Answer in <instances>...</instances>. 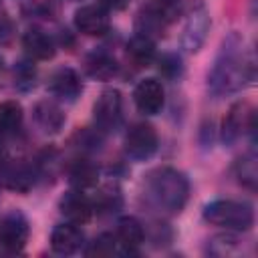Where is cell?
<instances>
[{
	"instance_id": "6da1fadb",
	"label": "cell",
	"mask_w": 258,
	"mask_h": 258,
	"mask_svg": "<svg viewBox=\"0 0 258 258\" xmlns=\"http://www.w3.org/2000/svg\"><path fill=\"white\" fill-rule=\"evenodd\" d=\"M254 79V60L244 50V40L232 32L222 40L208 73V89L216 97L234 95Z\"/></svg>"
},
{
	"instance_id": "e575fe53",
	"label": "cell",
	"mask_w": 258,
	"mask_h": 258,
	"mask_svg": "<svg viewBox=\"0 0 258 258\" xmlns=\"http://www.w3.org/2000/svg\"><path fill=\"white\" fill-rule=\"evenodd\" d=\"M62 2H79V0H62Z\"/></svg>"
},
{
	"instance_id": "8992f818",
	"label": "cell",
	"mask_w": 258,
	"mask_h": 258,
	"mask_svg": "<svg viewBox=\"0 0 258 258\" xmlns=\"http://www.w3.org/2000/svg\"><path fill=\"white\" fill-rule=\"evenodd\" d=\"M248 131H254V109L246 101H240L230 107L222 121V141L224 145L232 147Z\"/></svg>"
},
{
	"instance_id": "e0dca14e",
	"label": "cell",
	"mask_w": 258,
	"mask_h": 258,
	"mask_svg": "<svg viewBox=\"0 0 258 258\" xmlns=\"http://www.w3.org/2000/svg\"><path fill=\"white\" fill-rule=\"evenodd\" d=\"M32 121L36 129L44 135H56L64 127V113L58 107V103L50 99H42L32 107Z\"/></svg>"
},
{
	"instance_id": "5b68a950",
	"label": "cell",
	"mask_w": 258,
	"mask_h": 258,
	"mask_svg": "<svg viewBox=\"0 0 258 258\" xmlns=\"http://www.w3.org/2000/svg\"><path fill=\"white\" fill-rule=\"evenodd\" d=\"M157 147H159V137H157V131L153 129V125L139 121L127 129L123 149H125V155L129 159L145 161L157 151Z\"/></svg>"
},
{
	"instance_id": "30bf717a",
	"label": "cell",
	"mask_w": 258,
	"mask_h": 258,
	"mask_svg": "<svg viewBox=\"0 0 258 258\" xmlns=\"http://www.w3.org/2000/svg\"><path fill=\"white\" fill-rule=\"evenodd\" d=\"M46 89L54 99L64 101V103H75L83 93V81L75 69L60 67L50 75Z\"/></svg>"
},
{
	"instance_id": "d6a6232c",
	"label": "cell",
	"mask_w": 258,
	"mask_h": 258,
	"mask_svg": "<svg viewBox=\"0 0 258 258\" xmlns=\"http://www.w3.org/2000/svg\"><path fill=\"white\" fill-rule=\"evenodd\" d=\"M129 4V0H101V6L113 8V10H123Z\"/></svg>"
},
{
	"instance_id": "4dcf8cb0",
	"label": "cell",
	"mask_w": 258,
	"mask_h": 258,
	"mask_svg": "<svg viewBox=\"0 0 258 258\" xmlns=\"http://www.w3.org/2000/svg\"><path fill=\"white\" fill-rule=\"evenodd\" d=\"M159 2L163 4V8L167 10V14L171 16V20H175V16L185 10V6H187L189 0H159Z\"/></svg>"
},
{
	"instance_id": "7402d4cb",
	"label": "cell",
	"mask_w": 258,
	"mask_h": 258,
	"mask_svg": "<svg viewBox=\"0 0 258 258\" xmlns=\"http://www.w3.org/2000/svg\"><path fill=\"white\" fill-rule=\"evenodd\" d=\"M256 153L250 149L246 151L240 159H236L234 163V177L240 185H244L246 189L254 191L256 183H258V165H256Z\"/></svg>"
},
{
	"instance_id": "52a82bcc",
	"label": "cell",
	"mask_w": 258,
	"mask_h": 258,
	"mask_svg": "<svg viewBox=\"0 0 258 258\" xmlns=\"http://www.w3.org/2000/svg\"><path fill=\"white\" fill-rule=\"evenodd\" d=\"M30 224L20 210L8 212L0 220V248L8 254H16L26 246Z\"/></svg>"
},
{
	"instance_id": "f1b7e54d",
	"label": "cell",
	"mask_w": 258,
	"mask_h": 258,
	"mask_svg": "<svg viewBox=\"0 0 258 258\" xmlns=\"http://www.w3.org/2000/svg\"><path fill=\"white\" fill-rule=\"evenodd\" d=\"M75 141H77V149L81 153H95L103 145V133L97 127L93 131L91 129H83V131H79L75 135Z\"/></svg>"
},
{
	"instance_id": "4fadbf2b",
	"label": "cell",
	"mask_w": 258,
	"mask_h": 258,
	"mask_svg": "<svg viewBox=\"0 0 258 258\" xmlns=\"http://www.w3.org/2000/svg\"><path fill=\"white\" fill-rule=\"evenodd\" d=\"M58 210H60V214L64 216L67 222H73V224H79V226L87 224L95 214L93 200L89 196H85L83 189H77V187H73L71 191H67L58 200Z\"/></svg>"
},
{
	"instance_id": "3957f363",
	"label": "cell",
	"mask_w": 258,
	"mask_h": 258,
	"mask_svg": "<svg viewBox=\"0 0 258 258\" xmlns=\"http://www.w3.org/2000/svg\"><path fill=\"white\" fill-rule=\"evenodd\" d=\"M204 220L230 232H248L254 226V210L238 200H214L204 206Z\"/></svg>"
},
{
	"instance_id": "2e32d148",
	"label": "cell",
	"mask_w": 258,
	"mask_h": 258,
	"mask_svg": "<svg viewBox=\"0 0 258 258\" xmlns=\"http://www.w3.org/2000/svg\"><path fill=\"white\" fill-rule=\"evenodd\" d=\"M115 238L123 256H133L145 242V228L135 216H125L117 222Z\"/></svg>"
},
{
	"instance_id": "ac0fdd59",
	"label": "cell",
	"mask_w": 258,
	"mask_h": 258,
	"mask_svg": "<svg viewBox=\"0 0 258 258\" xmlns=\"http://www.w3.org/2000/svg\"><path fill=\"white\" fill-rule=\"evenodd\" d=\"M56 38L42 28H28L22 36V48L30 60H48L56 52Z\"/></svg>"
},
{
	"instance_id": "9c48e42d",
	"label": "cell",
	"mask_w": 258,
	"mask_h": 258,
	"mask_svg": "<svg viewBox=\"0 0 258 258\" xmlns=\"http://www.w3.org/2000/svg\"><path fill=\"white\" fill-rule=\"evenodd\" d=\"M212 20H210V12L206 10V6H198L191 10L183 30H181V46L187 52H198L210 32Z\"/></svg>"
},
{
	"instance_id": "d4e9b609",
	"label": "cell",
	"mask_w": 258,
	"mask_h": 258,
	"mask_svg": "<svg viewBox=\"0 0 258 258\" xmlns=\"http://www.w3.org/2000/svg\"><path fill=\"white\" fill-rule=\"evenodd\" d=\"M93 200V208L97 214H115L123 206V196L117 185H105L97 191Z\"/></svg>"
},
{
	"instance_id": "44dd1931",
	"label": "cell",
	"mask_w": 258,
	"mask_h": 258,
	"mask_svg": "<svg viewBox=\"0 0 258 258\" xmlns=\"http://www.w3.org/2000/svg\"><path fill=\"white\" fill-rule=\"evenodd\" d=\"M127 58L135 67H147L155 60V40L143 34H137L127 42Z\"/></svg>"
},
{
	"instance_id": "4316f807",
	"label": "cell",
	"mask_w": 258,
	"mask_h": 258,
	"mask_svg": "<svg viewBox=\"0 0 258 258\" xmlns=\"http://www.w3.org/2000/svg\"><path fill=\"white\" fill-rule=\"evenodd\" d=\"M56 12L58 8L52 0H28L22 4V14L34 20H52L56 18Z\"/></svg>"
},
{
	"instance_id": "277c9868",
	"label": "cell",
	"mask_w": 258,
	"mask_h": 258,
	"mask_svg": "<svg viewBox=\"0 0 258 258\" xmlns=\"http://www.w3.org/2000/svg\"><path fill=\"white\" fill-rule=\"evenodd\" d=\"M95 127L101 133H113L123 121V97L117 89H105L93 105Z\"/></svg>"
},
{
	"instance_id": "1f68e13d",
	"label": "cell",
	"mask_w": 258,
	"mask_h": 258,
	"mask_svg": "<svg viewBox=\"0 0 258 258\" xmlns=\"http://www.w3.org/2000/svg\"><path fill=\"white\" fill-rule=\"evenodd\" d=\"M12 36V24L6 18H0V42H6Z\"/></svg>"
},
{
	"instance_id": "7c38bea8",
	"label": "cell",
	"mask_w": 258,
	"mask_h": 258,
	"mask_svg": "<svg viewBox=\"0 0 258 258\" xmlns=\"http://www.w3.org/2000/svg\"><path fill=\"white\" fill-rule=\"evenodd\" d=\"M133 103L139 113L143 115H157L165 103V91L161 81L149 77L135 85L133 89Z\"/></svg>"
},
{
	"instance_id": "9a60e30c",
	"label": "cell",
	"mask_w": 258,
	"mask_h": 258,
	"mask_svg": "<svg viewBox=\"0 0 258 258\" xmlns=\"http://www.w3.org/2000/svg\"><path fill=\"white\" fill-rule=\"evenodd\" d=\"M36 171L34 165H28L24 161H10V163H0V181L4 187L18 191V194H26L34 181H36Z\"/></svg>"
},
{
	"instance_id": "484cf974",
	"label": "cell",
	"mask_w": 258,
	"mask_h": 258,
	"mask_svg": "<svg viewBox=\"0 0 258 258\" xmlns=\"http://www.w3.org/2000/svg\"><path fill=\"white\" fill-rule=\"evenodd\" d=\"M153 62H157L159 75L167 81H177L183 75V60L175 52H163L161 56H155Z\"/></svg>"
},
{
	"instance_id": "603a6c76",
	"label": "cell",
	"mask_w": 258,
	"mask_h": 258,
	"mask_svg": "<svg viewBox=\"0 0 258 258\" xmlns=\"http://www.w3.org/2000/svg\"><path fill=\"white\" fill-rule=\"evenodd\" d=\"M22 121H24V111L18 101L8 99L0 103V133L2 135L18 133L22 127Z\"/></svg>"
},
{
	"instance_id": "cb8c5ba5",
	"label": "cell",
	"mask_w": 258,
	"mask_h": 258,
	"mask_svg": "<svg viewBox=\"0 0 258 258\" xmlns=\"http://www.w3.org/2000/svg\"><path fill=\"white\" fill-rule=\"evenodd\" d=\"M242 250V240L226 230V234H218V236H212L208 240V246H206V252L212 254V256H236L238 252Z\"/></svg>"
},
{
	"instance_id": "8fae6325",
	"label": "cell",
	"mask_w": 258,
	"mask_h": 258,
	"mask_svg": "<svg viewBox=\"0 0 258 258\" xmlns=\"http://www.w3.org/2000/svg\"><path fill=\"white\" fill-rule=\"evenodd\" d=\"M75 28L87 36H103L111 28V18L105 6L85 4L75 12Z\"/></svg>"
},
{
	"instance_id": "f546056e",
	"label": "cell",
	"mask_w": 258,
	"mask_h": 258,
	"mask_svg": "<svg viewBox=\"0 0 258 258\" xmlns=\"http://www.w3.org/2000/svg\"><path fill=\"white\" fill-rule=\"evenodd\" d=\"M34 81H36L34 64L28 62V60H20L14 67V83H16V87L22 89V91H28V89L34 87Z\"/></svg>"
},
{
	"instance_id": "d6986e66",
	"label": "cell",
	"mask_w": 258,
	"mask_h": 258,
	"mask_svg": "<svg viewBox=\"0 0 258 258\" xmlns=\"http://www.w3.org/2000/svg\"><path fill=\"white\" fill-rule=\"evenodd\" d=\"M85 73L95 81H109L119 73V64L107 50H93L85 56Z\"/></svg>"
},
{
	"instance_id": "836d02e7",
	"label": "cell",
	"mask_w": 258,
	"mask_h": 258,
	"mask_svg": "<svg viewBox=\"0 0 258 258\" xmlns=\"http://www.w3.org/2000/svg\"><path fill=\"white\" fill-rule=\"evenodd\" d=\"M2 69H4V60H2V56H0V73H2Z\"/></svg>"
},
{
	"instance_id": "7a4b0ae2",
	"label": "cell",
	"mask_w": 258,
	"mask_h": 258,
	"mask_svg": "<svg viewBox=\"0 0 258 258\" xmlns=\"http://www.w3.org/2000/svg\"><path fill=\"white\" fill-rule=\"evenodd\" d=\"M143 198L145 204L157 214H179L189 198V179L175 167H157L149 171L143 181Z\"/></svg>"
},
{
	"instance_id": "5bb4252c",
	"label": "cell",
	"mask_w": 258,
	"mask_h": 258,
	"mask_svg": "<svg viewBox=\"0 0 258 258\" xmlns=\"http://www.w3.org/2000/svg\"><path fill=\"white\" fill-rule=\"evenodd\" d=\"M85 244V234L79 228V224L64 222L52 228L50 232V250L58 256H71L77 254Z\"/></svg>"
},
{
	"instance_id": "83f0119b",
	"label": "cell",
	"mask_w": 258,
	"mask_h": 258,
	"mask_svg": "<svg viewBox=\"0 0 258 258\" xmlns=\"http://www.w3.org/2000/svg\"><path fill=\"white\" fill-rule=\"evenodd\" d=\"M85 254H87V256H101V258H107V256H113V254H121V250H119V244H117L115 234H101V236H97V238L85 248Z\"/></svg>"
},
{
	"instance_id": "ba28073f",
	"label": "cell",
	"mask_w": 258,
	"mask_h": 258,
	"mask_svg": "<svg viewBox=\"0 0 258 258\" xmlns=\"http://www.w3.org/2000/svg\"><path fill=\"white\" fill-rule=\"evenodd\" d=\"M169 22H173V20L167 14V10L163 8V4L159 0H149L147 4L141 6V10L135 16V32L155 40L157 36H161L165 32Z\"/></svg>"
},
{
	"instance_id": "ffe728a7",
	"label": "cell",
	"mask_w": 258,
	"mask_h": 258,
	"mask_svg": "<svg viewBox=\"0 0 258 258\" xmlns=\"http://www.w3.org/2000/svg\"><path fill=\"white\" fill-rule=\"evenodd\" d=\"M69 181L77 189H89L95 187L99 181V167L89 157H79L69 165Z\"/></svg>"
}]
</instances>
